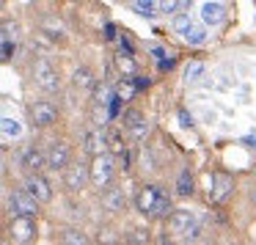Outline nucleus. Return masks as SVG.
<instances>
[{
    "mask_svg": "<svg viewBox=\"0 0 256 245\" xmlns=\"http://www.w3.org/2000/svg\"><path fill=\"white\" fill-rule=\"evenodd\" d=\"M132 204H135V210H138L146 220H166V215L174 210L168 190L160 188V184H154V182L140 184Z\"/></svg>",
    "mask_w": 256,
    "mask_h": 245,
    "instance_id": "1",
    "label": "nucleus"
},
{
    "mask_svg": "<svg viewBox=\"0 0 256 245\" xmlns=\"http://www.w3.org/2000/svg\"><path fill=\"white\" fill-rule=\"evenodd\" d=\"M116 160L110 154H100L88 160V188H94L96 193H105L108 188L116 184Z\"/></svg>",
    "mask_w": 256,
    "mask_h": 245,
    "instance_id": "2",
    "label": "nucleus"
},
{
    "mask_svg": "<svg viewBox=\"0 0 256 245\" xmlns=\"http://www.w3.org/2000/svg\"><path fill=\"white\" fill-rule=\"evenodd\" d=\"M122 132L127 135V140L135 144H146L152 135V122L140 108H127L124 110V122H122Z\"/></svg>",
    "mask_w": 256,
    "mask_h": 245,
    "instance_id": "3",
    "label": "nucleus"
},
{
    "mask_svg": "<svg viewBox=\"0 0 256 245\" xmlns=\"http://www.w3.org/2000/svg\"><path fill=\"white\" fill-rule=\"evenodd\" d=\"M30 78L44 94H58L61 91V72L50 58H36L30 66Z\"/></svg>",
    "mask_w": 256,
    "mask_h": 245,
    "instance_id": "4",
    "label": "nucleus"
},
{
    "mask_svg": "<svg viewBox=\"0 0 256 245\" xmlns=\"http://www.w3.org/2000/svg\"><path fill=\"white\" fill-rule=\"evenodd\" d=\"M6 212H8V218H39L42 206L22 188H12L6 196Z\"/></svg>",
    "mask_w": 256,
    "mask_h": 245,
    "instance_id": "5",
    "label": "nucleus"
},
{
    "mask_svg": "<svg viewBox=\"0 0 256 245\" xmlns=\"http://www.w3.org/2000/svg\"><path fill=\"white\" fill-rule=\"evenodd\" d=\"M105 149H108V154L116 160V166L122 162V168L127 171L130 166H132V152H130V140H127V135L122 132V127H110V130H105Z\"/></svg>",
    "mask_w": 256,
    "mask_h": 245,
    "instance_id": "6",
    "label": "nucleus"
},
{
    "mask_svg": "<svg viewBox=\"0 0 256 245\" xmlns=\"http://www.w3.org/2000/svg\"><path fill=\"white\" fill-rule=\"evenodd\" d=\"M6 234L14 245H34L39 237V223L36 218H8Z\"/></svg>",
    "mask_w": 256,
    "mask_h": 245,
    "instance_id": "7",
    "label": "nucleus"
},
{
    "mask_svg": "<svg viewBox=\"0 0 256 245\" xmlns=\"http://www.w3.org/2000/svg\"><path fill=\"white\" fill-rule=\"evenodd\" d=\"M44 160H47V171L52 174H64L74 160V149L69 140H52L44 149Z\"/></svg>",
    "mask_w": 256,
    "mask_h": 245,
    "instance_id": "8",
    "label": "nucleus"
},
{
    "mask_svg": "<svg viewBox=\"0 0 256 245\" xmlns=\"http://www.w3.org/2000/svg\"><path fill=\"white\" fill-rule=\"evenodd\" d=\"M28 118L36 130H50L58 124L61 110H58V105L50 100H36V102H30V108H28Z\"/></svg>",
    "mask_w": 256,
    "mask_h": 245,
    "instance_id": "9",
    "label": "nucleus"
},
{
    "mask_svg": "<svg viewBox=\"0 0 256 245\" xmlns=\"http://www.w3.org/2000/svg\"><path fill=\"white\" fill-rule=\"evenodd\" d=\"M20 188H22L25 193H28L39 206L50 204L52 196H56V190H52V182H50V176H47V174H34V176H22V184H20Z\"/></svg>",
    "mask_w": 256,
    "mask_h": 245,
    "instance_id": "10",
    "label": "nucleus"
},
{
    "mask_svg": "<svg viewBox=\"0 0 256 245\" xmlns=\"http://www.w3.org/2000/svg\"><path fill=\"white\" fill-rule=\"evenodd\" d=\"M168 237H190L196 232V215L190 210H171L162 220Z\"/></svg>",
    "mask_w": 256,
    "mask_h": 245,
    "instance_id": "11",
    "label": "nucleus"
},
{
    "mask_svg": "<svg viewBox=\"0 0 256 245\" xmlns=\"http://www.w3.org/2000/svg\"><path fill=\"white\" fill-rule=\"evenodd\" d=\"M61 182L66 193H83L88 188V160H78L74 157L72 166L61 174Z\"/></svg>",
    "mask_w": 256,
    "mask_h": 245,
    "instance_id": "12",
    "label": "nucleus"
},
{
    "mask_svg": "<svg viewBox=\"0 0 256 245\" xmlns=\"http://www.w3.org/2000/svg\"><path fill=\"white\" fill-rule=\"evenodd\" d=\"M17 162H20V168H22L25 176H34V174H44V171H47L44 149H42V146H36V144L25 146V149L20 152Z\"/></svg>",
    "mask_w": 256,
    "mask_h": 245,
    "instance_id": "13",
    "label": "nucleus"
},
{
    "mask_svg": "<svg viewBox=\"0 0 256 245\" xmlns=\"http://www.w3.org/2000/svg\"><path fill=\"white\" fill-rule=\"evenodd\" d=\"M232 193H234V176L226 171H218L215 176H212V184H210V204L212 206L226 204Z\"/></svg>",
    "mask_w": 256,
    "mask_h": 245,
    "instance_id": "14",
    "label": "nucleus"
},
{
    "mask_svg": "<svg viewBox=\"0 0 256 245\" xmlns=\"http://www.w3.org/2000/svg\"><path fill=\"white\" fill-rule=\"evenodd\" d=\"M100 204H102V210H105L108 215H122V212L127 210V193L113 184V188L105 190V193H100Z\"/></svg>",
    "mask_w": 256,
    "mask_h": 245,
    "instance_id": "15",
    "label": "nucleus"
},
{
    "mask_svg": "<svg viewBox=\"0 0 256 245\" xmlns=\"http://www.w3.org/2000/svg\"><path fill=\"white\" fill-rule=\"evenodd\" d=\"M83 152L91 157H100V154H108L105 149V130L102 127H88L83 130Z\"/></svg>",
    "mask_w": 256,
    "mask_h": 245,
    "instance_id": "16",
    "label": "nucleus"
},
{
    "mask_svg": "<svg viewBox=\"0 0 256 245\" xmlns=\"http://www.w3.org/2000/svg\"><path fill=\"white\" fill-rule=\"evenodd\" d=\"M152 242H154V237H152V228L146 223H132L122 240V245H152Z\"/></svg>",
    "mask_w": 256,
    "mask_h": 245,
    "instance_id": "17",
    "label": "nucleus"
},
{
    "mask_svg": "<svg viewBox=\"0 0 256 245\" xmlns=\"http://www.w3.org/2000/svg\"><path fill=\"white\" fill-rule=\"evenodd\" d=\"M14 47H17V25H0V61L14 56Z\"/></svg>",
    "mask_w": 256,
    "mask_h": 245,
    "instance_id": "18",
    "label": "nucleus"
},
{
    "mask_svg": "<svg viewBox=\"0 0 256 245\" xmlns=\"http://www.w3.org/2000/svg\"><path fill=\"white\" fill-rule=\"evenodd\" d=\"M113 61H116V69L122 72V80H135V74L140 72V66H138V61H135V56H130V52L116 50Z\"/></svg>",
    "mask_w": 256,
    "mask_h": 245,
    "instance_id": "19",
    "label": "nucleus"
},
{
    "mask_svg": "<svg viewBox=\"0 0 256 245\" xmlns=\"http://www.w3.org/2000/svg\"><path fill=\"white\" fill-rule=\"evenodd\" d=\"M72 86L74 88H80V91H94V86H96V74H94V69L91 66H78L72 72Z\"/></svg>",
    "mask_w": 256,
    "mask_h": 245,
    "instance_id": "20",
    "label": "nucleus"
},
{
    "mask_svg": "<svg viewBox=\"0 0 256 245\" xmlns=\"http://www.w3.org/2000/svg\"><path fill=\"white\" fill-rule=\"evenodd\" d=\"M201 20H204V25H220L223 20H226V3H204L201 6Z\"/></svg>",
    "mask_w": 256,
    "mask_h": 245,
    "instance_id": "21",
    "label": "nucleus"
},
{
    "mask_svg": "<svg viewBox=\"0 0 256 245\" xmlns=\"http://www.w3.org/2000/svg\"><path fill=\"white\" fill-rule=\"evenodd\" d=\"M58 245H94V242H91V237L83 232V228L66 226V228H61V234H58Z\"/></svg>",
    "mask_w": 256,
    "mask_h": 245,
    "instance_id": "22",
    "label": "nucleus"
},
{
    "mask_svg": "<svg viewBox=\"0 0 256 245\" xmlns=\"http://www.w3.org/2000/svg\"><path fill=\"white\" fill-rule=\"evenodd\" d=\"M174 190H176L179 198H190V196L196 193V176H193V171H190V168H182V171H179Z\"/></svg>",
    "mask_w": 256,
    "mask_h": 245,
    "instance_id": "23",
    "label": "nucleus"
},
{
    "mask_svg": "<svg viewBox=\"0 0 256 245\" xmlns=\"http://www.w3.org/2000/svg\"><path fill=\"white\" fill-rule=\"evenodd\" d=\"M135 80H118L116 88H113V100L116 102H132L135 100Z\"/></svg>",
    "mask_w": 256,
    "mask_h": 245,
    "instance_id": "24",
    "label": "nucleus"
},
{
    "mask_svg": "<svg viewBox=\"0 0 256 245\" xmlns=\"http://www.w3.org/2000/svg\"><path fill=\"white\" fill-rule=\"evenodd\" d=\"M42 30H44L50 39H56V42H61L64 36H66V30H64V25L61 22H56V20H44L42 22Z\"/></svg>",
    "mask_w": 256,
    "mask_h": 245,
    "instance_id": "25",
    "label": "nucleus"
},
{
    "mask_svg": "<svg viewBox=\"0 0 256 245\" xmlns=\"http://www.w3.org/2000/svg\"><path fill=\"white\" fill-rule=\"evenodd\" d=\"M182 36L190 42V44H201V42L206 39V28H204V25H198V22H193V25H190V28L182 34Z\"/></svg>",
    "mask_w": 256,
    "mask_h": 245,
    "instance_id": "26",
    "label": "nucleus"
},
{
    "mask_svg": "<svg viewBox=\"0 0 256 245\" xmlns=\"http://www.w3.org/2000/svg\"><path fill=\"white\" fill-rule=\"evenodd\" d=\"M171 25H174V30H176V34H184V30L193 25V17H190L188 12H179V14H174Z\"/></svg>",
    "mask_w": 256,
    "mask_h": 245,
    "instance_id": "27",
    "label": "nucleus"
},
{
    "mask_svg": "<svg viewBox=\"0 0 256 245\" xmlns=\"http://www.w3.org/2000/svg\"><path fill=\"white\" fill-rule=\"evenodd\" d=\"M130 6H132L135 14H144V17H154V14H160L157 12V3H144V0H138V3H130Z\"/></svg>",
    "mask_w": 256,
    "mask_h": 245,
    "instance_id": "28",
    "label": "nucleus"
},
{
    "mask_svg": "<svg viewBox=\"0 0 256 245\" xmlns=\"http://www.w3.org/2000/svg\"><path fill=\"white\" fill-rule=\"evenodd\" d=\"M0 130H3L6 135H20V124H14V122H6V118L0 122Z\"/></svg>",
    "mask_w": 256,
    "mask_h": 245,
    "instance_id": "29",
    "label": "nucleus"
},
{
    "mask_svg": "<svg viewBox=\"0 0 256 245\" xmlns=\"http://www.w3.org/2000/svg\"><path fill=\"white\" fill-rule=\"evenodd\" d=\"M152 245H176V242H174V237H168V234L162 232V234H160V237H157Z\"/></svg>",
    "mask_w": 256,
    "mask_h": 245,
    "instance_id": "30",
    "label": "nucleus"
},
{
    "mask_svg": "<svg viewBox=\"0 0 256 245\" xmlns=\"http://www.w3.org/2000/svg\"><path fill=\"white\" fill-rule=\"evenodd\" d=\"M198 72H201V64H193V72H188V80H196Z\"/></svg>",
    "mask_w": 256,
    "mask_h": 245,
    "instance_id": "31",
    "label": "nucleus"
},
{
    "mask_svg": "<svg viewBox=\"0 0 256 245\" xmlns=\"http://www.w3.org/2000/svg\"><path fill=\"white\" fill-rule=\"evenodd\" d=\"M0 245H3V228H0Z\"/></svg>",
    "mask_w": 256,
    "mask_h": 245,
    "instance_id": "32",
    "label": "nucleus"
},
{
    "mask_svg": "<svg viewBox=\"0 0 256 245\" xmlns=\"http://www.w3.org/2000/svg\"><path fill=\"white\" fill-rule=\"evenodd\" d=\"M3 6H6V3H3V0H0V8H3Z\"/></svg>",
    "mask_w": 256,
    "mask_h": 245,
    "instance_id": "33",
    "label": "nucleus"
},
{
    "mask_svg": "<svg viewBox=\"0 0 256 245\" xmlns=\"http://www.w3.org/2000/svg\"><path fill=\"white\" fill-rule=\"evenodd\" d=\"M113 245H122V242H113Z\"/></svg>",
    "mask_w": 256,
    "mask_h": 245,
    "instance_id": "34",
    "label": "nucleus"
},
{
    "mask_svg": "<svg viewBox=\"0 0 256 245\" xmlns=\"http://www.w3.org/2000/svg\"><path fill=\"white\" fill-rule=\"evenodd\" d=\"M94 245H102V242H94Z\"/></svg>",
    "mask_w": 256,
    "mask_h": 245,
    "instance_id": "35",
    "label": "nucleus"
}]
</instances>
